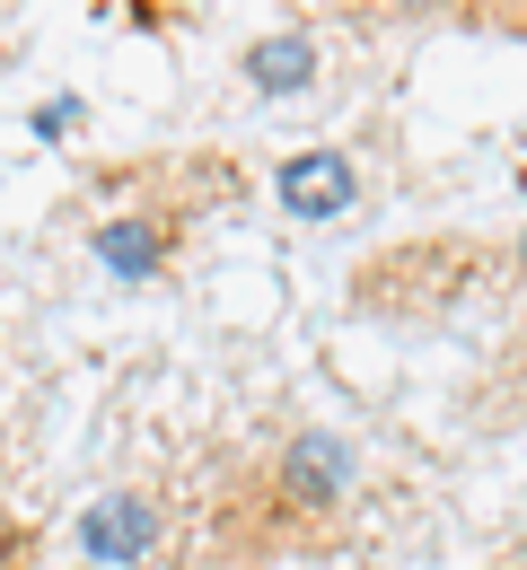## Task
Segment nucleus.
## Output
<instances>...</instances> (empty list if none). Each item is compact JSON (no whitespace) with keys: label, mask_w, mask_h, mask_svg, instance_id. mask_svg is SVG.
Returning <instances> with one entry per match:
<instances>
[{"label":"nucleus","mask_w":527,"mask_h":570,"mask_svg":"<svg viewBox=\"0 0 527 570\" xmlns=\"http://www.w3.org/2000/svg\"><path fill=\"white\" fill-rule=\"evenodd\" d=\"M308 18H343V27H352V18H361V27H396V18H422V9H431V0H300Z\"/></svg>","instance_id":"6"},{"label":"nucleus","mask_w":527,"mask_h":570,"mask_svg":"<svg viewBox=\"0 0 527 570\" xmlns=\"http://www.w3.org/2000/svg\"><path fill=\"white\" fill-rule=\"evenodd\" d=\"M246 79H255V97H300L308 79H316V45H308L300 27L291 36H264V45H246Z\"/></svg>","instance_id":"5"},{"label":"nucleus","mask_w":527,"mask_h":570,"mask_svg":"<svg viewBox=\"0 0 527 570\" xmlns=\"http://www.w3.org/2000/svg\"><path fill=\"white\" fill-rule=\"evenodd\" d=\"M79 553L97 570H141L158 553V509L141 492H106L79 509Z\"/></svg>","instance_id":"2"},{"label":"nucleus","mask_w":527,"mask_h":570,"mask_svg":"<svg viewBox=\"0 0 527 570\" xmlns=\"http://www.w3.org/2000/svg\"><path fill=\"white\" fill-rule=\"evenodd\" d=\"M361 483V456L334 439V430H300V439H282V456H273V474H264V492L273 509L291 518V527H316V518H334L343 500Z\"/></svg>","instance_id":"1"},{"label":"nucleus","mask_w":527,"mask_h":570,"mask_svg":"<svg viewBox=\"0 0 527 570\" xmlns=\"http://www.w3.org/2000/svg\"><path fill=\"white\" fill-rule=\"evenodd\" d=\"M273 194H282V212L291 219H343L361 203V176H352V158L343 149H291L282 167H273Z\"/></svg>","instance_id":"3"},{"label":"nucleus","mask_w":527,"mask_h":570,"mask_svg":"<svg viewBox=\"0 0 527 570\" xmlns=\"http://www.w3.org/2000/svg\"><path fill=\"white\" fill-rule=\"evenodd\" d=\"M97 264L115 273V282H158V264H167V228H150V219H106L97 228Z\"/></svg>","instance_id":"4"}]
</instances>
